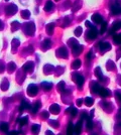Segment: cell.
<instances>
[{
  "instance_id": "1",
  "label": "cell",
  "mask_w": 121,
  "mask_h": 135,
  "mask_svg": "<svg viewBox=\"0 0 121 135\" xmlns=\"http://www.w3.org/2000/svg\"><path fill=\"white\" fill-rule=\"evenodd\" d=\"M23 30L24 32L26 33V34H28V35H32L33 33H34V30H36V28H34V23L33 22H25L23 25Z\"/></svg>"
},
{
  "instance_id": "2",
  "label": "cell",
  "mask_w": 121,
  "mask_h": 135,
  "mask_svg": "<svg viewBox=\"0 0 121 135\" xmlns=\"http://www.w3.org/2000/svg\"><path fill=\"white\" fill-rule=\"evenodd\" d=\"M73 81L75 83H77V85L79 87V89H82L83 83H84V78L81 74H73Z\"/></svg>"
},
{
  "instance_id": "3",
  "label": "cell",
  "mask_w": 121,
  "mask_h": 135,
  "mask_svg": "<svg viewBox=\"0 0 121 135\" xmlns=\"http://www.w3.org/2000/svg\"><path fill=\"white\" fill-rule=\"evenodd\" d=\"M98 35V30H97L95 27H93V28H90L89 30H87V32H86V37H87V39H89V40H93V39H95Z\"/></svg>"
},
{
  "instance_id": "4",
  "label": "cell",
  "mask_w": 121,
  "mask_h": 135,
  "mask_svg": "<svg viewBox=\"0 0 121 135\" xmlns=\"http://www.w3.org/2000/svg\"><path fill=\"white\" fill-rule=\"evenodd\" d=\"M17 11V6L15 4H9L6 8H5V13L6 15L8 16H11V15H14Z\"/></svg>"
},
{
  "instance_id": "5",
  "label": "cell",
  "mask_w": 121,
  "mask_h": 135,
  "mask_svg": "<svg viewBox=\"0 0 121 135\" xmlns=\"http://www.w3.org/2000/svg\"><path fill=\"white\" fill-rule=\"evenodd\" d=\"M99 49H100V52L102 51V53H104L107 50L111 49V44L109 42H99Z\"/></svg>"
},
{
  "instance_id": "6",
  "label": "cell",
  "mask_w": 121,
  "mask_h": 135,
  "mask_svg": "<svg viewBox=\"0 0 121 135\" xmlns=\"http://www.w3.org/2000/svg\"><path fill=\"white\" fill-rule=\"evenodd\" d=\"M27 94L29 95V96H36V94H37V87L36 85H33V84H31V85H29L28 88H27Z\"/></svg>"
},
{
  "instance_id": "7",
  "label": "cell",
  "mask_w": 121,
  "mask_h": 135,
  "mask_svg": "<svg viewBox=\"0 0 121 135\" xmlns=\"http://www.w3.org/2000/svg\"><path fill=\"white\" fill-rule=\"evenodd\" d=\"M120 13H121L120 5L115 4V5H112V6H111V14H112V15H119Z\"/></svg>"
},
{
  "instance_id": "8",
  "label": "cell",
  "mask_w": 121,
  "mask_h": 135,
  "mask_svg": "<svg viewBox=\"0 0 121 135\" xmlns=\"http://www.w3.org/2000/svg\"><path fill=\"white\" fill-rule=\"evenodd\" d=\"M90 84H91V85H90V88H91L92 93H98V92H99V90L101 89L100 85H99L97 82H95V81H92Z\"/></svg>"
},
{
  "instance_id": "9",
  "label": "cell",
  "mask_w": 121,
  "mask_h": 135,
  "mask_svg": "<svg viewBox=\"0 0 121 135\" xmlns=\"http://www.w3.org/2000/svg\"><path fill=\"white\" fill-rule=\"evenodd\" d=\"M92 20L95 22V23H103V17L100 15V14H98V13H96V14H93L92 15Z\"/></svg>"
},
{
  "instance_id": "10",
  "label": "cell",
  "mask_w": 121,
  "mask_h": 135,
  "mask_svg": "<svg viewBox=\"0 0 121 135\" xmlns=\"http://www.w3.org/2000/svg\"><path fill=\"white\" fill-rule=\"evenodd\" d=\"M83 50V47L81 44H77L75 47H73V55L74 56H79Z\"/></svg>"
},
{
  "instance_id": "11",
  "label": "cell",
  "mask_w": 121,
  "mask_h": 135,
  "mask_svg": "<svg viewBox=\"0 0 121 135\" xmlns=\"http://www.w3.org/2000/svg\"><path fill=\"white\" fill-rule=\"evenodd\" d=\"M23 70L25 72H28V73H31L33 71V62L32 61H28L26 62L23 66Z\"/></svg>"
},
{
  "instance_id": "12",
  "label": "cell",
  "mask_w": 121,
  "mask_h": 135,
  "mask_svg": "<svg viewBox=\"0 0 121 135\" xmlns=\"http://www.w3.org/2000/svg\"><path fill=\"white\" fill-rule=\"evenodd\" d=\"M57 56L60 57V58H67L68 57V51H67V49L65 48H60L57 51Z\"/></svg>"
},
{
  "instance_id": "13",
  "label": "cell",
  "mask_w": 121,
  "mask_h": 135,
  "mask_svg": "<svg viewBox=\"0 0 121 135\" xmlns=\"http://www.w3.org/2000/svg\"><path fill=\"white\" fill-rule=\"evenodd\" d=\"M99 94H100V96H102V97H110L111 96V92L109 91L108 89H105V88H101L100 90H99Z\"/></svg>"
},
{
  "instance_id": "14",
  "label": "cell",
  "mask_w": 121,
  "mask_h": 135,
  "mask_svg": "<svg viewBox=\"0 0 121 135\" xmlns=\"http://www.w3.org/2000/svg\"><path fill=\"white\" fill-rule=\"evenodd\" d=\"M81 6H82V1L81 0H76L75 3H74V5H73L72 10L74 12H76L77 10H79L81 8Z\"/></svg>"
},
{
  "instance_id": "15",
  "label": "cell",
  "mask_w": 121,
  "mask_h": 135,
  "mask_svg": "<svg viewBox=\"0 0 121 135\" xmlns=\"http://www.w3.org/2000/svg\"><path fill=\"white\" fill-rule=\"evenodd\" d=\"M54 7H55V5H54V3H53V1H50V0H48V2L46 3V5H45V10L46 11H51L53 9H54Z\"/></svg>"
},
{
  "instance_id": "16",
  "label": "cell",
  "mask_w": 121,
  "mask_h": 135,
  "mask_svg": "<svg viewBox=\"0 0 121 135\" xmlns=\"http://www.w3.org/2000/svg\"><path fill=\"white\" fill-rule=\"evenodd\" d=\"M112 29L114 31L116 30H119L121 29V20H117V21H114L113 24H112Z\"/></svg>"
},
{
  "instance_id": "17",
  "label": "cell",
  "mask_w": 121,
  "mask_h": 135,
  "mask_svg": "<svg viewBox=\"0 0 121 135\" xmlns=\"http://www.w3.org/2000/svg\"><path fill=\"white\" fill-rule=\"evenodd\" d=\"M50 47H51V41L49 39H46L41 44V49H48Z\"/></svg>"
},
{
  "instance_id": "18",
  "label": "cell",
  "mask_w": 121,
  "mask_h": 135,
  "mask_svg": "<svg viewBox=\"0 0 121 135\" xmlns=\"http://www.w3.org/2000/svg\"><path fill=\"white\" fill-rule=\"evenodd\" d=\"M47 32H48V34H53V32H54V29H55V23H48L47 25Z\"/></svg>"
},
{
  "instance_id": "19",
  "label": "cell",
  "mask_w": 121,
  "mask_h": 135,
  "mask_svg": "<svg viewBox=\"0 0 121 135\" xmlns=\"http://www.w3.org/2000/svg\"><path fill=\"white\" fill-rule=\"evenodd\" d=\"M50 112L51 113H54V114H58L59 112H60V107H59V105H57V104H54V105H51L50 106Z\"/></svg>"
},
{
  "instance_id": "20",
  "label": "cell",
  "mask_w": 121,
  "mask_h": 135,
  "mask_svg": "<svg viewBox=\"0 0 121 135\" xmlns=\"http://www.w3.org/2000/svg\"><path fill=\"white\" fill-rule=\"evenodd\" d=\"M113 40L116 44L118 46H121V33H118V34H114L113 37Z\"/></svg>"
},
{
  "instance_id": "21",
  "label": "cell",
  "mask_w": 121,
  "mask_h": 135,
  "mask_svg": "<svg viewBox=\"0 0 121 135\" xmlns=\"http://www.w3.org/2000/svg\"><path fill=\"white\" fill-rule=\"evenodd\" d=\"M115 135H121V122L116 123V126H115Z\"/></svg>"
},
{
  "instance_id": "22",
  "label": "cell",
  "mask_w": 121,
  "mask_h": 135,
  "mask_svg": "<svg viewBox=\"0 0 121 135\" xmlns=\"http://www.w3.org/2000/svg\"><path fill=\"white\" fill-rule=\"evenodd\" d=\"M80 67H81V61H80V60H76V61L72 64V68L74 70H77V69H79Z\"/></svg>"
},
{
  "instance_id": "23",
  "label": "cell",
  "mask_w": 121,
  "mask_h": 135,
  "mask_svg": "<svg viewBox=\"0 0 121 135\" xmlns=\"http://www.w3.org/2000/svg\"><path fill=\"white\" fill-rule=\"evenodd\" d=\"M19 27H20V24H19V22H17V21H13V22L11 23V30L12 31L17 30Z\"/></svg>"
},
{
  "instance_id": "24",
  "label": "cell",
  "mask_w": 121,
  "mask_h": 135,
  "mask_svg": "<svg viewBox=\"0 0 121 135\" xmlns=\"http://www.w3.org/2000/svg\"><path fill=\"white\" fill-rule=\"evenodd\" d=\"M81 128H82V122L80 121V122L77 124L76 128H75V132H76V134H77V135H80V132H81Z\"/></svg>"
},
{
  "instance_id": "25",
  "label": "cell",
  "mask_w": 121,
  "mask_h": 135,
  "mask_svg": "<svg viewBox=\"0 0 121 135\" xmlns=\"http://www.w3.org/2000/svg\"><path fill=\"white\" fill-rule=\"evenodd\" d=\"M95 75L97 76V78H99V79H101V80L103 79V74H102L100 68H96V70H95Z\"/></svg>"
},
{
  "instance_id": "26",
  "label": "cell",
  "mask_w": 121,
  "mask_h": 135,
  "mask_svg": "<svg viewBox=\"0 0 121 135\" xmlns=\"http://www.w3.org/2000/svg\"><path fill=\"white\" fill-rule=\"evenodd\" d=\"M114 68H115V64L112 61H109L108 62H107V70H108V71H113Z\"/></svg>"
},
{
  "instance_id": "27",
  "label": "cell",
  "mask_w": 121,
  "mask_h": 135,
  "mask_svg": "<svg viewBox=\"0 0 121 135\" xmlns=\"http://www.w3.org/2000/svg\"><path fill=\"white\" fill-rule=\"evenodd\" d=\"M93 103H94V100H93L92 98L87 97V98L85 99V104H86L87 106H92V105H93Z\"/></svg>"
},
{
  "instance_id": "28",
  "label": "cell",
  "mask_w": 121,
  "mask_h": 135,
  "mask_svg": "<svg viewBox=\"0 0 121 135\" xmlns=\"http://www.w3.org/2000/svg\"><path fill=\"white\" fill-rule=\"evenodd\" d=\"M29 16H30V12H29L28 10H23V11H21V17H22V18L27 19Z\"/></svg>"
},
{
  "instance_id": "29",
  "label": "cell",
  "mask_w": 121,
  "mask_h": 135,
  "mask_svg": "<svg viewBox=\"0 0 121 135\" xmlns=\"http://www.w3.org/2000/svg\"><path fill=\"white\" fill-rule=\"evenodd\" d=\"M39 107H40V103L39 102H36V103H34V105H33V107H32V113H36V112H37L38 111V109H39Z\"/></svg>"
},
{
  "instance_id": "30",
  "label": "cell",
  "mask_w": 121,
  "mask_h": 135,
  "mask_svg": "<svg viewBox=\"0 0 121 135\" xmlns=\"http://www.w3.org/2000/svg\"><path fill=\"white\" fill-rule=\"evenodd\" d=\"M73 132H74V128H73L72 123H69V126H68V129H67V134L72 135Z\"/></svg>"
},
{
  "instance_id": "31",
  "label": "cell",
  "mask_w": 121,
  "mask_h": 135,
  "mask_svg": "<svg viewBox=\"0 0 121 135\" xmlns=\"http://www.w3.org/2000/svg\"><path fill=\"white\" fill-rule=\"evenodd\" d=\"M41 86H42L44 89H46V90H49V89L53 87V85H51L50 83H48V82H44V83L41 84Z\"/></svg>"
},
{
  "instance_id": "32",
  "label": "cell",
  "mask_w": 121,
  "mask_h": 135,
  "mask_svg": "<svg viewBox=\"0 0 121 135\" xmlns=\"http://www.w3.org/2000/svg\"><path fill=\"white\" fill-rule=\"evenodd\" d=\"M107 29V22H103L102 23V26H101V29H100V33L103 34Z\"/></svg>"
},
{
  "instance_id": "33",
  "label": "cell",
  "mask_w": 121,
  "mask_h": 135,
  "mask_svg": "<svg viewBox=\"0 0 121 135\" xmlns=\"http://www.w3.org/2000/svg\"><path fill=\"white\" fill-rule=\"evenodd\" d=\"M82 32H83L82 27H77V29L75 30V35H76V37H80V35L82 34Z\"/></svg>"
},
{
  "instance_id": "34",
  "label": "cell",
  "mask_w": 121,
  "mask_h": 135,
  "mask_svg": "<svg viewBox=\"0 0 121 135\" xmlns=\"http://www.w3.org/2000/svg\"><path fill=\"white\" fill-rule=\"evenodd\" d=\"M8 72L9 73H12L14 70H15V64L14 62H9V65H8Z\"/></svg>"
},
{
  "instance_id": "35",
  "label": "cell",
  "mask_w": 121,
  "mask_h": 135,
  "mask_svg": "<svg viewBox=\"0 0 121 135\" xmlns=\"http://www.w3.org/2000/svg\"><path fill=\"white\" fill-rule=\"evenodd\" d=\"M2 90H7V88H8V82H7V80L6 79H4L3 80V82H2Z\"/></svg>"
},
{
  "instance_id": "36",
  "label": "cell",
  "mask_w": 121,
  "mask_h": 135,
  "mask_svg": "<svg viewBox=\"0 0 121 135\" xmlns=\"http://www.w3.org/2000/svg\"><path fill=\"white\" fill-rule=\"evenodd\" d=\"M18 44H19V40H18V39L15 38V39L12 40V46H13V49H14V50H15L16 48L18 47Z\"/></svg>"
},
{
  "instance_id": "37",
  "label": "cell",
  "mask_w": 121,
  "mask_h": 135,
  "mask_svg": "<svg viewBox=\"0 0 121 135\" xmlns=\"http://www.w3.org/2000/svg\"><path fill=\"white\" fill-rule=\"evenodd\" d=\"M93 127H94V123H93V121L91 119H89L88 122H87V128L88 129H92Z\"/></svg>"
},
{
  "instance_id": "38",
  "label": "cell",
  "mask_w": 121,
  "mask_h": 135,
  "mask_svg": "<svg viewBox=\"0 0 121 135\" xmlns=\"http://www.w3.org/2000/svg\"><path fill=\"white\" fill-rule=\"evenodd\" d=\"M7 129H8V124L4 122L1 123V130H2V131H6Z\"/></svg>"
},
{
  "instance_id": "39",
  "label": "cell",
  "mask_w": 121,
  "mask_h": 135,
  "mask_svg": "<svg viewBox=\"0 0 121 135\" xmlns=\"http://www.w3.org/2000/svg\"><path fill=\"white\" fill-rule=\"evenodd\" d=\"M67 112H71L73 116H75V115L77 114V109H76V108H74V107H71V109H70V110H68Z\"/></svg>"
},
{
  "instance_id": "40",
  "label": "cell",
  "mask_w": 121,
  "mask_h": 135,
  "mask_svg": "<svg viewBox=\"0 0 121 135\" xmlns=\"http://www.w3.org/2000/svg\"><path fill=\"white\" fill-rule=\"evenodd\" d=\"M32 130H33V133H34V134H37V132H38V130H39V126H38V125H34V126L32 127Z\"/></svg>"
},
{
  "instance_id": "41",
  "label": "cell",
  "mask_w": 121,
  "mask_h": 135,
  "mask_svg": "<svg viewBox=\"0 0 121 135\" xmlns=\"http://www.w3.org/2000/svg\"><path fill=\"white\" fill-rule=\"evenodd\" d=\"M64 86H65V83H64V82H60V83H59V86H58V89L60 90V92L63 91V89H64Z\"/></svg>"
},
{
  "instance_id": "42",
  "label": "cell",
  "mask_w": 121,
  "mask_h": 135,
  "mask_svg": "<svg viewBox=\"0 0 121 135\" xmlns=\"http://www.w3.org/2000/svg\"><path fill=\"white\" fill-rule=\"evenodd\" d=\"M65 7L68 8V7H71V0H67L65 2Z\"/></svg>"
},
{
  "instance_id": "43",
  "label": "cell",
  "mask_w": 121,
  "mask_h": 135,
  "mask_svg": "<svg viewBox=\"0 0 121 135\" xmlns=\"http://www.w3.org/2000/svg\"><path fill=\"white\" fill-rule=\"evenodd\" d=\"M115 97H116V99H117V100L121 101V93H120V92H116V95H115Z\"/></svg>"
},
{
  "instance_id": "44",
  "label": "cell",
  "mask_w": 121,
  "mask_h": 135,
  "mask_svg": "<svg viewBox=\"0 0 121 135\" xmlns=\"http://www.w3.org/2000/svg\"><path fill=\"white\" fill-rule=\"evenodd\" d=\"M85 24L87 25L88 27H90V28H93V27H94V26H93V24H91L89 21H86V22H85Z\"/></svg>"
},
{
  "instance_id": "45",
  "label": "cell",
  "mask_w": 121,
  "mask_h": 135,
  "mask_svg": "<svg viewBox=\"0 0 121 135\" xmlns=\"http://www.w3.org/2000/svg\"><path fill=\"white\" fill-rule=\"evenodd\" d=\"M26 121H27V119H26V118H23V119H21V120H20V123H21L20 125H24V124L26 123Z\"/></svg>"
},
{
  "instance_id": "46",
  "label": "cell",
  "mask_w": 121,
  "mask_h": 135,
  "mask_svg": "<svg viewBox=\"0 0 121 135\" xmlns=\"http://www.w3.org/2000/svg\"><path fill=\"white\" fill-rule=\"evenodd\" d=\"M8 135H18V132L17 131H11L8 133Z\"/></svg>"
},
{
  "instance_id": "47",
  "label": "cell",
  "mask_w": 121,
  "mask_h": 135,
  "mask_svg": "<svg viewBox=\"0 0 121 135\" xmlns=\"http://www.w3.org/2000/svg\"><path fill=\"white\" fill-rule=\"evenodd\" d=\"M82 103H83V100H82V99H79V100H78V102H77L78 106H81V105H82Z\"/></svg>"
},
{
  "instance_id": "48",
  "label": "cell",
  "mask_w": 121,
  "mask_h": 135,
  "mask_svg": "<svg viewBox=\"0 0 121 135\" xmlns=\"http://www.w3.org/2000/svg\"><path fill=\"white\" fill-rule=\"evenodd\" d=\"M87 117H88V115H87V113H86V112H83V113H82V118H83V119H86V118H87Z\"/></svg>"
},
{
  "instance_id": "49",
  "label": "cell",
  "mask_w": 121,
  "mask_h": 135,
  "mask_svg": "<svg viewBox=\"0 0 121 135\" xmlns=\"http://www.w3.org/2000/svg\"><path fill=\"white\" fill-rule=\"evenodd\" d=\"M3 29V23H2V21L0 20V30H2Z\"/></svg>"
},
{
  "instance_id": "50",
  "label": "cell",
  "mask_w": 121,
  "mask_h": 135,
  "mask_svg": "<svg viewBox=\"0 0 121 135\" xmlns=\"http://www.w3.org/2000/svg\"><path fill=\"white\" fill-rule=\"evenodd\" d=\"M42 116H44L45 118H47V117H48V113H47V112H44V113H42Z\"/></svg>"
},
{
  "instance_id": "51",
  "label": "cell",
  "mask_w": 121,
  "mask_h": 135,
  "mask_svg": "<svg viewBox=\"0 0 121 135\" xmlns=\"http://www.w3.org/2000/svg\"><path fill=\"white\" fill-rule=\"evenodd\" d=\"M118 51H119V52H118V58H120L121 57V47H120V49H119Z\"/></svg>"
},
{
  "instance_id": "52",
  "label": "cell",
  "mask_w": 121,
  "mask_h": 135,
  "mask_svg": "<svg viewBox=\"0 0 121 135\" xmlns=\"http://www.w3.org/2000/svg\"><path fill=\"white\" fill-rule=\"evenodd\" d=\"M55 1H60V0H55Z\"/></svg>"
},
{
  "instance_id": "53",
  "label": "cell",
  "mask_w": 121,
  "mask_h": 135,
  "mask_svg": "<svg viewBox=\"0 0 121 135\" xmlns=\"http://www.w3.org/2000/svg\"><path fill=\"white\" fill-rule=\"evenodd\" d=\"M120 85H121V81H120Z\"/></svg>"
}]
</instances>
